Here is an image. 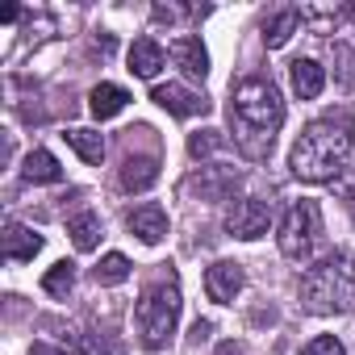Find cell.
Listing matches in <instances>:
<instances>
[{
  "instance_id": "cell-1",
  "label": "cell",
  "mask_w": 355,
  "mask_h": 355,
  "mask_svg": "<svg viewBox=\"0 0 355 355\" xmlns=\"http://www.w3.org/2000/svg\"><path fill=\"white\" fill-rule=\"evenodd\" d=\"M280 125H284V101L276 84L263 76H243L230 88V130H234L239 150L247 159H263Z\"/></svg>"
},
{
  "instance_id": "cell-2",
  "label": "cell",
  "mask_w": 355,
  "mask_h": 355,
  "mask_svg": "<svg viewBox=\"0 0 355 355\" xmlns=\"http://www.w3.org/2000/svg\"><path fill=\"white\" fill-rule=\"evenodd\" d=\"M351 150H355V121L347 113H330V117H318L301 130V138L293 142L288 167L305 184H330L347 167Z\"/></svg>"
},
{
  "instance_id": "cell-3",
  "label": "cell",
  "mask_w": 355,
  "mask_h": 355,
  "mask_svg": "<svg viewBox=\"0 0 355 355\" xmlns=\"http://www.w3.org/2000/svg\"><path fill=\"white\" fill-rule=\"evenodd\" d=\"M355 297V255L330 251L301 276V305L309 313H347Z\"/></svg>"
},
{
  "instance_id": "cell-4",
  "label": "cell",
  "mask_w": 355,
  "mask_h": 355,
  "mask_svg": "<svg viewBox=\"0 0 355 355\" xmlns=\"http://www.w3.org/2000/svg\"><path fill=\"white\" fill-rule=\"evenodd\" d=\"M180 305H184V301H180V288H175L171 276L159 280V284H150V288L138 297L134 322H138V338H142L146 351H163V347L171 343L175 322H180Z\"/></svg>"
},
{
  "instance_id": "cell-5",
  "label": "cell",
  "mask_w": 355,
  "mask_h": 355,
  "mask_svg": "<svg viewBox=\"0 0 355 355\" xmlns=\"http://www.w3.org/2000/svg\"><path fill=\"white\" fill-rule=\"evenodd\" d=\"M280 255L293 263H309L318 239H322V209L313 201H297L284 218H280Z\"/></svg>"
},
{
  "instance_id": "cell-6",
  "label": "cell",
  "mask_w": 355,
  "mask_h": 355,
  "mask_svg": "<svg viewBox=\"0 0 355 355\" xmlns=\"http://www.w3.org/2000/svg\"><path fill=\"white\" fill-rule=\"evenodd\" d=\"M268 226H272V205L268 201H234L230 214H226V234H234L243 243L263 239Z\"/></svg>"
},
{
  "instance_id": "cell-7",
  "label": "cell",
  "mask_w": 355,
  "mask_h": 355,
  "mask_svg": "<svg viewBox=\"0 0 355 355\" xmlns=\"http://www.w3.org/2000/svg\"><path fill=\"white\" fill-rule=\"evenodd\" d=\"M150 101L159 109H167L171 117H197V113H209V101L201 92H189L184 84H155Z\"/></svg>"
},
{
  "instance_id": "cell-8",
  "label": "cell",
  "mask_w": 355,
  "mask_h": 355,
  "mask_svg": "<svg viewBox=\"0 0 355 355\" xmlns=\"http://www.w3.org/2000/svg\"><path fill=\"white\" fill-rule=\"evenodd\" d=\"M243 284H247V276H243V263H234V259H218V263L205 272V293H209V301H218V305H230V301L243 293Z\"/></svg>"
},
{
  "instance_id": "cell-9",
  "label": "cell",
  "mask_w": 355,
  "mask_h": 355,
  "mask_svg": "<svg viewBox=\"0 0 355 355\" xmlns=\"http://www.w3.org/2000/svg\"><path fill=\"white\" fill-rule=\"evenodd\" d=\"M171 59H175V67H180L189 80H205L209 76V55H205L201 38H193V34L171 42Z\"/></svg>"
},
{
  "instance_id": "cell-10",
  "label": "cell",
  "mask_w": 355,
  "mask_h": 355,
  "mask_svg": "<svg viewBox=\"0 0 355 355\" xmlns=\"http://www.w3.org/2000/svg\"><path fill=\"white\" fill-rule=\"evenodd\" d=\"M288 80H293V92L301 101H318L322 88H326V67L318 59H293L288 63Z\"/></svg>"
},
{
  "instance_id": "cell-11",
  "label": "cell",
  "mask_w": 355,
  "mask_h": 355,
  "mask_svg": "<svg viewBox=\"0 0 355 355\" xmlns=\"http://www.w3.org/2000/svg\"><path fill=\"white\" fill-rule=\"evenodd\" d=\"M0 243H5V259H9V263H26V259H34V255L42 251V234H34V230L21 226V222H9L5 234H0Z\"/></svg>"
},
{
  "instance_id": "cell-12",
  "label": "cell",
  "mask_w": 355,
  "mask_h": 355,
  "mask_svg": "<svg viewBox=\"0 0 355 355\" xmlns=\"http://www.w3.org/2000/svg\"><path fill=\"white\" fill-rule=\"evenodd\" d=\"M159 180V159L155 155H130L121 163V189L125 193H146Z\"/></svg>"
},
{
  "instance_id": "cell-13",
  "label": "cell",
  "mask_w": 355,
  "mask_h": 355,
  "mask_svg": "<svg viewBox=\"0 0 355 355\" xmlns=\"http://www.w3.org/2000/svg\"><path fill=\"white\" fill-rule=\"evenodd\" d=\"M163 63H167V55H163V46H159L155 38H138V42L130 46V71H134L138 80H155V76L163 71Z\"/></svg>"
},
{
  "instance_id": "cell-14",
  "label": "cell",
  "mask_w": 355,
  "mask_h": 355,
  "mask_svg": "<svg viewBox=\"0 0 355 355\" xmlns=\"http://www.w3.org/2000/svg\"><path fill=\"white\" fill-rule=\"evenodd\" d=\"M125 105H130V92H125L121 84H96V88L88 92V109H92V117H96V121L117 117Z\"/></svg>"
},
{
  "instance_id": "cell-15",
  "label": "cell",
  "mask_w": 355,
  "mask_h": 355,
  "mask_svg": "<svg viewBox=\"0 0 355 355\" xmlns=\"http://www.w3.org/2000/svg\"><path fill=\"white\" fill-rule=\"evenodd\" d=\"M125 226H130L142 243H159V239L167 234V214H163L159 205H138V209L125 218Z\"/></svg>"
},
{
  "instance_id": "cell-16",
  "label": "cell",
  "mask_w": 355,
  "mask_h": 355,
  "mask_svg": "<svg viewBox=\"0 0 355 355\" xmlns=\"http://www.w3.org/2000/svg\"><path fill=\"white\" fill-rule=\"evenodd\" d=\"M21 175H26L30 184H59L63 180V167H59V159L51 150H30L26 163H21Z\"/></svg>"
},
{
  "instance_id": "cell-17",
  "label": "cell",
  "mask_w": 355,
  "mask_h": 355,
  "mask_svg": "<svg viewBox=\"0 0 355 355\" xmlns=\"http://www.w3.org/2000/svg\"><path fill=\"white\" fill-rule=\"evenodd\" d=\"M234 184H239V175L230 167H205V175L193 180V189H201L205 201H222L226 193H234Z\"/></svg>"
},
{
  "instance_id": "cell-18",
  "label": "cell",
  "mask_w": 355,
  "mask_h": 355,
  "mask_svg": "<svg viewBox=\"0 0 355 355\" xmlns=\"http://www.w3.org/2000/svg\"><path fill=\"white\" fill-rule=\"evenodd\" d=\"M297 30H301V9H284V13H276V17L263 26V42H268V51H280Z\"/></svg>"
},
{
  "instance_id": "cell-19",
  "label": "cell",
  "mask_w": 355,
  "mask_h": 355,
  "mask_svg": "<svg viewBox=\"0 0 355 355\" xmlns=\"http://www.w3.org/2000/svg\"><path fill=\"white\" fill-rule=\"evenodd\" d=\"M347 17H351V5H338V9H330V5H318V9H301V21H305L313 34H330V30H338Z\"/></svg>"
},
{
  "instance_id": "cell-20",
  "label": "cell",
  "mask_w": 355,
  "mask_h": 355,
  "mask_svg": "<svg viewBox=\"0 0 355 355\" xmlns=\"http://www.w3.org/2000/svg\"><path fill=\"white\" fill-rule=\"evenodd\" d=\"M67 234H71L76 251H96V243H101V218L84 209V214H76V218L67 222Z\"/></svg>"
},
{
  "instance_id": "cell-21",
  "label": "cell",
  "mask_w": 355,
  "mask_h": 355,
  "mask_svg": "<svg viewBox=\"0 0 355 355\" xmlns=\"http://www.w3.org/2000/svg\"><path fill=\"white\" fill-rule=\"evenodd\" d=\"M63 142H67L84 163H101V159H105V138H101L96 130H67Z\"/></svg>"
},
{
  "instance_id": "cell-22",
  "label": "cell",
  "mask_w": 355,
  "mask_h": 355,
  "mask_svg": "<svg viewBox=\"0 0 355 355\" xmlns=\"http://www.w3.org/2000/svg\"><path fill=\"white\" fill-rule=\"evenodd\" d=\"M42 288H46L51 297H67V293L76 288V263H71V259H59V263L42 276Z\"/></svg>"
},
{
  "instance_id": "cell-23",
  "label": "cell",
  "mask_w": 355,
  "mask_h": 355,
  "mask_svg": "<svg viewBox=\"0 0 355 355\" xmlns=\"http://www.w3.org/2000/svg\"><path fill=\"white\" fill-rule=\"evenodd\" d=\"M92 276H96V284H121V280H130V259L117 255V251H109V255L92 268Z\"/></svg>"
},
{
  "instance_id": "cell-24",
  "label": "cell",
  "mask_w": 355,
  "mask_h": 355,
  "mask_svg": "<svg viewBox=\"0 0 355 355\" xmlns=\"http://www.w3.org/2000/svg\"><path fill=\"white\" fill-rule=\"evenodd\" d=\"M301 355H347V351H343V343H338L334 334H318Z\"/></svg>"
},
{
  "instance_id": "cell-25",
  "label": "cell",
  "mask_w": 355,
  "mask_h": 355,
  "mask_svg": "<svg viewBox=\"0 0 355 355\" xmlns=\"http://www.w3.org/2000/svg\"><path fill=\"white\" fill-rule=\"evenodd\" d=\"M330 51H334V63H338V84H351V80H355V67H351L355 59H351V51H347L343 42H334Z\"/></svg>"
},
{
  "instance_id": "cell-26",
  "label": "cell",
  "mask_w": 355,
  "mask_h": 355,
  "mask_svg": "<svg viewBox=\"0 0 355 355\" xmlns=\"http://www.w3.org/2000/svg\"><path fill=\"white\" fill-rule=\"evenodd\" d=\"M218 142H222V138H218V130H205V134H193V138H189V150L201 159V155H209Z\"/></svg>"
},
{
  "instance_id": "cell-27",
  "label": "cell",
  "mask_w": 355,
  "mask_h": 355,
  "mask_svg": "<svg viewBox=\"0 0 355 355\" xmlns=\"http://www.w3.org/2000/svg\"><path fill=\"white\" fill-rule=\"evenodd\" d=\"M30 355H84V351H76V347H51V343H34V347H30Z\"/></svg>"
},
{
  "instance_id": "cell-28",
  "label": "cell",
  "mask_w": 355,
  "mask_h": 355,
  "mask_svg": "<svg viewBox=\"0 0 355 355\" xmlns=\"http://www.w3.org/2000/svg\"><path fill=\"white\" fill-rule=\"evenodd\" d=\"M239 351H243L239 343H222V347H218V355H239Z\"/></svg>"
},
{
  "instance_id": "cell-29",
  "label": "cell",
  "mask_w": 355,
  "mask_h": 355,
  "mask_svg": "<svg viewBox=\"0 0 355 355\" xmlns=\"http://www.w3.org/2000/svg\"><path fill=\"white\" fill-rule=\"evenodd\" d=\"M347 205H351V214H355V184L347 189Z\"/></svg>"
}]
</instances>
